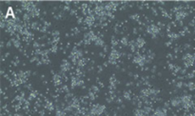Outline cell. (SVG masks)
<instances>
[{
	"label": "cell",
	"instance_id": "6da1fadb",
	"mask_svg": "<svg viewBox=\"0 0 195 116\" xmlns=\"http://www.w3.org/2000/svg\"><path fill=\"white\" fill-rule=\"evenodd\" d=\"M104 110H105L104 106H102V105H96V106H94V108L91 109V114L95 115V116H98V115H100L102 112L104 111Z\"/></svg>",
	"mask_w": 195,
	"mask_h": 116
},
{
	"label": "cell",
	"instance_id": "7a4b0ae2",
	"mask_svg": "<svg viewBox=\"0 0 195 116\" xmlns=\"http://www.w3.org/2000/svg\"><path fill=\"white\" fill-rule=\"evenodd\" d=\"M148 31H149V34H157L158 31H159V29L156 26H154V25H151V26H149L148 28Z\"/></svg>",
	"mask_w": 195,
	"mask_h": 116
},
{
	"label": "cell",
	"instance_id": "3957f363",
	"mask_svg": "<svg viewBox=\"0 0 195 116\" xmlns=\"http://www.w3.org/2000/svg\"><path fill=\"white\" fill-rule=\"evenodd\" d=\"M85 22L89 25V26H91L92 24H94V17L92 15H89L86 19H85Z\"/></svg>",
	"mask_w": 195,
	"mask_h": 116
},
{
	"label": "cell",
	"instance_id": "277c9868",
	"mask_svg": "<svg viewBox=\"0 0 195 116\" xmlns=\"http://www.w3.org/2000/svg\"><path fill=\"white\" fill-rule=\"evenodd\" d=\"M156 116H166V110L164 109H157L154 113Z\"/></svg>",
	"mask_w": 195,
	"mask_h": 116
},
{
	"label": "cell",
	"instance_id": "5b68a950",
	"mask_svg": "<svg viewBox=\"0 0 195 116\" xmlns=\"http://www.w3.org/2000/svg\"><path fill=\"white\" fill-rule=\"evenodd\" d=\"M144 45H145V40H144L143 38H137V40H136V46L139 47V48H141Z\"/></svg>",
	"mask_w": 195,
	"mask_h": 116
},
{
	"label": "cell",
	"instance_id": "8992f818",
	"mask_svg": "<svg viewBox=\"0 0 195 116\" xmlns=\"http://www.w3.org/2000/svg\"><path fill=\"white\" fill-rule=\"evenodd\" d=\"M179 104H180V99L178 97H175V98H173L171 100V105L173 107H178Z\"/></svg>",
	"mask_w": 195,
	"mask_h": 116
},
{
	"label": "cell",
	"instance_id": "52a82bcc",
	"mask_svg": "<svg viewBox=\"0 0 195 116\" xmlns=\"http://www.w3.org/2000/svg\"><path fill=\"white\" fill-rule=\"evenodd\" d=\"M61 68H62L63 70H69V69H70V66H69V64H68V62H67V61H64V62H63V65L61 66Z\"/></svg>",
	"mask_w": 195,
	"mask_h": 116
},
{
	"label": "cell",
	"instance_id": "ba28073f",
	"mask_svg": "<svg viewBox=\"0 0 195 116\" xmlns=\"http://www.w3.org/2000/svg\"><path fill=\"white\" fill-rule=\"evenodd\" d=\"M95 44L96 45H99V46H103V40H102L101 38H99V37H96V39H95Z\"/></svg>",
	"mask_w": 195,
	"mask_h": 116
},
{
	"label": "cell",
	"instance_id": "9c48e42d",
	"mask_svg": "<svg viewBox=\"0 0 195 116\" xmlns=\"http://www.w3.org/2000/svg\"><path fill=\"white\" fill-rule=\"evenodd\" d=\"M65 115V111L63 110H58L56 113V116H64Z\"/></svg>",
	"mask_w": 195,
	"mask_h": 116
},
{
	"label": "cell",
	"instance_id": "30bf717a",
	"mask_svg": "<svg viewBox=\"0 0 195 116\" xmlns=\"http://www.w3.org/2000/svg\"><path fill=\"white\" fill-rule=\"evenodd\" d=\"M54 80L55 83H59V82H60V76H59V75H55V76L54 77Z\"/></svg>",
	"mask_w": 195,
	"mask_h": 116
},
{
	"label": "cell",
	"instance_id": "8fae6325",
	"mask_svg": "<svg viewBox=\"0 0 195 116\" xmlns=\"http://www.w3.org/2000/svg\"><path fill=\"white\" fill-rule=\"evenodd\" d=\"M9 15H14V13H13V10L10 8L9 9V10H8V13H7V17L9 16Z\"/></svg>",
	"mask_w": 195,
	"mask_h": 116
},
{
	"label": "cell",
	"instance_id": "7c38bea8",
	"mask_svg": "<svg viewBox=\"0 0 195 116\" xmlns=\"http://www.w3.org/2000/svg\"><path fill=\"white\" fill-rule=\"evenodd\" d=\"M14 44L15 47H19L20 46V43H19L18 40H14Z\"/></svg>",
	"mask_w": 195,
	"mask_h": 116
},
{
	"label": "cell",
	"instance_id": "4fadbf2b",
	"mask_svg": "<svg viewBox=\"0 0 195 116\" xmlns=\"http://www.w3.org/2000/svg\"><path fill=\"white\" fill-rule=\"evenodd\" d=\"M122 43L124 44V45H127V44H128L127 39H126V38H123V39H122Z\"/></svg>",
	"mask_w": 195,
	"mask_h": 116
},
{
	"label": "cell",
	"instance_id": "5bb4252c",
	"mask_svg": "<svg viewBox=\"0 0 195 116\" xmlns=\"http://www.w3.org/2000/svg\"><path fill=\"white\" fill-rule=\"evenodd\" d=\"M170 37H172V38H177V37H178V35H177V34H170Z\"/></svg>",
	"mask_w": 195,
	"mask_h": 116
},
{
	"label": "cell",
	"instance_id": "9a60e30c",
	"mask_svg": "<svg viewBox=\"0 0 195 116\" xmlns=\"http://www.w3.org/2000/svg\"><path fill=\"white\" fill-rule=\"evenodd\" d=\"M125 97H126L127 99L129 98V92H125Z\"/></svg>",
	"mask_w": 195,
	"mask_h": 116
}]
</instances>
